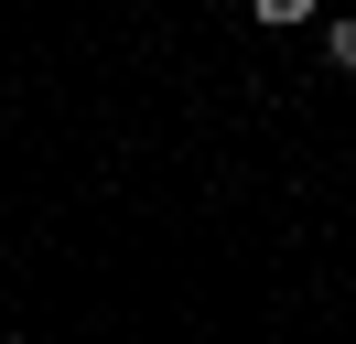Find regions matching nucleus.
Returning a JSON list of instances; mask_svg holds the SVG:
<instances>
[{"label": "nucleus", "mask_w": 356, "mask_h": 344, "mask_svg": "<svg viewBox=\"0 0 356 344\" xmlns=\"http://www.w3.org/2000/svg\"><path fill=\"white\" fill-rule=\"evenodd\" d=\"M324 54H334V64L356 76V22H324Z\"/></svg>", "instance_id": "obj_1"}, {"label": "nucleus", "mask_w": 356, "mask_h": 344, "mask_svg": "<svg viewBox=\"0 0 356 344\" xmlns=\"http://www.w3.org/2000/svg\"><path fill=\"white\" fill-rule=\"evenodd\" d=\"M11 344H22V334H11Z\"/></svg>", "instance_id": "obj_2"}]
</instances>
